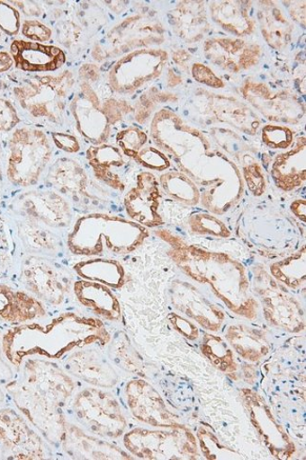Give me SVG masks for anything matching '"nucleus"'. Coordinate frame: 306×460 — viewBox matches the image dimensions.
Instances as JSON below:
<instances>
[{"mask_svg": "<svg viewBox=\"0 0 306 460\" xmlns=\"http://www.w3.org/2000/svg\"><path fill=\"white\" fill-rule=\"evenodd\" d=\"M159 186L169 197L182 205L195 206L200 201L196 185L185 174L168 172L159 178Z\"/></svg>", "mask_w": 306, "mask_h": 460, "instance_id": "nucleus-16", "label": "nucleus"}, {"mask_svg": "<svg viewBox=\"0 0 306 460\" xmlns=\"http://www.w3.org/2000/svg\"><path fill=\"white\" fill-rule=\"evenodd\" d=\"M244 176L247 179L250 190L255 195H261L265 191V179L260 167L255 163L244 166Z\"/></svg>", "mask_w": 306, "mask_h": 460, "instance_id": "nucleus-22", "label": "nucleus"}, {"mask_svg": "<svg viewBox=\"0 0 306 460\" xmlns=\"http://www.w3.org/2000/svg\"><path fill=\"white\" fill-rule=\"evenodd\" d=\"M135 162L147 169L158 172H163L170 168L169 158L160 149L153 146H145L142 148Z\"/></svg>", "mask_w": 306, "mask_h": 460, "instance_id": "nucleus-21", "label": "nucleus"}, {"mask_svg": "<svg viewBox=\"0 0 306 460\" xmlns=\"http://www.w3.org/2000/svg\"><path fill=\"white\" fill-rule=\"evenodd\" d=\"M7 390L29 421L48 441L59 445L68 423L63 408L74 391L72 379L54 364L30 359L24 382L11 383Z\"/></svg>", "mask_w": 306, "mask_h": 460, "instance_id": "nucleus-1", "label": "nucleus"}, {"mask_svg": "<svg viewBox=\"0 0 306 460\" xmlns=\"http://www.w3.org/2000/svg\"><path fill=\"white\" fill-rule=\"evenodd\" d=\"M148 135L138 128H130L117 134L116 145L126 156L135 159L140 151L147 146Z\"/></svg>", "mask_w": 306, "mask_h": 460, "instance_id": "nucleus-19", "label": "nucleus"}, {"mask_svg": "<svg viewBox=\"0 0 306 460\" xmlns=\"http://www.w3.org/2000/svg\"><path fill=\"white\" fill-rule=\"evenodd\" d=\"M46 314L43 303L34 296L0 285V323L23 325Z\"/></svg>", "mask_w": 306, "mask_h": 460, "instance_id": "nucleus-9", "label": "nucleus"}, {"mask_svg": "<svg viewBox=\"0 0 306 460\" xmlns=\"http://www.w3.org/2000/svg\"><path fill=\"white\" fill-rule=\"evenodd\" d=\"M73 292L78 303L94 315L108 322H118L121 318L118 299L109 287L81 279L74 283Z\"/></svg>", "mask_w": 306, "mask_h": 460, "instance_id": "nucleus-11", "label": "nucleus"}, {"mask_svg": "<svg viewBox=\"0 0 306 460\" xmlns=\"http://www.w3.org/2000/svg\"><path fill=\"white\" fill-rule=\"evenodd\" d=\"M292 211L301 222L305 224V201L304 199H297L292 205Z\"/></svg>", "mask_w": 306, "mask_h": 460, "instance_id": "nucleus-27", "label": "nucleus"}, {"mask_svg": "<svg viewBox=\"0 0 306 460\" xmlns=\"http://www.w3.org/2000/svg\"><path fill=\"white\" fill-rule=\"evenodd\" d=\"M73 270L86 281L95 282L114 288H122L126 282L124 268L114 260L90 259L76 264Z\"/></svg>", "mask_w": 306, "mask_h": 460, "instance_id": "nucleus-15", "label": "nucleus"}, {"mask_svg": "<svg viewBox=\"0 0 306 460\" xmlns=\"http://www.w3.org/2000/svg\"><path fill=\"white\" fill-rule=\"evenodd\" d=\"M262 141L273 150H288L294 146V136L287 127L268 125L262 129Z\"/></svg>", "mask_w": 306, "mask_h": 460, "instance_id": "nucleus-20", "label": "nucleus"}, {"mask_svg": "<svg viewBox=\"0 0 306 460\" xmlns=\"http://www.w3.org/2000/svg\"><path fill=\"white\" fill-rule=\"evenodd\" d=\"M49 180L58 192L75 199V201H78L87 194V174L71 158L58 159L50 171Z\"/></svg>", "mask_w": 306, "mask_h": 460, "instance_id": "nucleus-13", "label": "nucleus"}, {"mask_svg": "<svg viewBox=\"0 0 306 460\" xmlns=\"http://www.w3.org/2000/svg\"><path fill=\"white\" fill-rule=\"evenodd\" d=\"M149 235L148 228L131 219L94 213L76 219L68 236V247L80 256L122 255L140 248Z\"/></svg>", "mask_w": 306, "mask_h": 460, "instance_id": "nucleus-3", "label": "nucleus"}, {"mask_svg": "<svg viewBox=\"0 0 306 460\" xmlns=\"http://www.w3.org/2000/svg\"><path fill=\"white\" fill-rule=\"evenodd\" d=\"M52 139L55 146L65 152L76 153L80 150V145L77 138L67 133H52Z\"/></svg>", "mask_w": 306, "mask_h": 460, "instance_id": "nucleus-24", "label": "nucleus"}, {"mask_svg": "<svg viewBox=\"0 0 306 460\" xmlns=\"http://www.w3.org/2000/svg\"><path fill=\"white\" fill-rule=\"evenodd\" d=\"M27 212L34 225L60 229L68 227L72 223L70 207L55 192L42 194L34 206H28Z\"/></svg>", "mask_w": 306, "mask_h": 460, "instance_id": "nucleus-14", "label": "nucleus"}, {"mask_svg": "<svg viewBox=\"0 0 306 460\" xmlns=\"http://www.w3.org/2000/svg\"><path fill=\"white\" fill-rule=\"evenodd\" d=\"M155 234L169 245V254L184 271L198 282L210 284L231 310L253 316L255 302L248 294V278L241 265L226 254L189 245L167 229H158Z\"/></svg>", "mask_w": 306, "mask_h": 460, "instance_id": "nucleus-2", "label": "nucleus"}, {"mask_svg": "<svg viewBox=\"0 0 306 460\" xmlns=\"http://www.w3.org/2000/svg\"><path fill=\"white\" fill-rule=\"evenodd\" d=\"M7 174L19 187H30L39 181L50 164L52 146L48 136L35 129H19L10 141Z\"/></svg>", "mask_w": 306, "mask_h": 460, "instance_id": "nucleus-4", "label": "nucleus"}, {"mask_svg": "<svg viewBox=\"0 0 306 460\" xmlns=\"http://www.w3.org/2000/svg\"><path fill=\"white\" fill-rule=\"evenodd\" d=\"M13 372L10 367L4 361L2 350H0V384H7L11 382Z\"/></svg>", "mask_w": 306, "mask_h": 460, "instance_id": "nucleus-26", "label": "nucleus"}, {"mask_svg": "<svg viewBox=\"0 0 306 460\" xmlns=\"http://www.w3.org/2000/svg\"><path fill=\"white\" fill-rule=\"evenodd\" d=\"M12 53L17 67L32 72L56 71L67 62L63 50L38 43L15 42Z\"/></svg>", "mask_w": 306, "mask_h": 460, "instance_id": "nucleus-10", "label": "nucleus"}, {"mask_svg": "<svg viewBox=\"0 0 306 460\" xmlns=\"http://www.w3.org/2000/svg\"><path fill=\"white\" fill-rule=\"evenodd\" d=\"M189 228L194 234L227 238L230 231L219 218L212 215L197 214L189 219Z\"/></svg>", "mask_w": 306, "mask_h": 460, "instance_id": "nucleus-18", "label": "nucleus"}, {"mask_svg": "<svg viewBox=\"0 0 306 460\" xmlns=\"http://www.w3.org/2000/svg\"><path fill=\"white\" fill-rule=\"evenodd\" d=\"M0 350H2V336H0Z\"/></svg>", "mask_w": 306, "mask_h": 460, "instance_id": "nucleus-29", "label": "nucleus"}, {"mask_svg": "<svg viewBox=\"0 0 306 460\" xmlns=\"http://www.w3.org/2000/svg\"><path fill=\"white\" fill-rule=\"evenodd\" d=\"M276 186L292 191L305 183V138L301 137L288 152L277 155L272 165Z\"/></svg>", "mask_w": 306, "mask_h": 460, "instance_id": "nucleus-12", "label": "nucleus"}, {"mask_svg": "<svg viewBox=\"0 0 306 460\" xmlns=\"http://www.w3.org/2000/svg\"><path fill=\"white\" fill-rule=\"evenodd\" d=\"M18 14L7 4H0V27L10 34L18 31Z\"/></svg>", "mask_w": 306, "mask_h": 460, "instance_id": "nucleus-23", "label": "nucleus"}, {"mask_svg": "<svg viewBox=\"0 0 306 460\" xmlns=\"http://www.w3.org/2000/svg\"><path fill=\"white\" fill-rule=\"evenodd\" d=\"M129 158L119 148L101 145L87 150V160L94 177L104 185L122 192L126 190Z\"/></svg>", "mask_w": 306, "mask_h": 460, "instance_id": "nucleus-8", "label": "nucleus"}, {"mask_svg": "<svg viewBox=\"0 0 306 460\" xmlns=\"http://www.w3.org/2000/svg\"><path fill=\"white\" fill-rule=\"evenodd\" d=\"M27 29V36L32 39L38 40V41L46 42L51 37V31L44 25H40L37 22L31 23L30 27Z\"/></svg>", "mask_w": 306, "mask_h": 460, "instance_id": "nucleus-25", "label": "nucleus"}, {"mask_svg": "<svg viewBox=\"0 0 306 460\" xmlns=\"http://www.w3.org/2000/svg\"><path fill=\"white\" fill-rule=\"evenodd\" d=\"M0 451L14 459H39L45 456L42 439L14 411H0Z\"/></svg>", "mask_w": 306, "mask_h": 460, "instance_id": "nucleus-6", "label": "nucleus"}, {"mask_svg": "<svg viewBox=\"0 0 306 460\" xmlns=\"http://www.w3.org/2000/svg\"><path fill=\"white\" fill-rule=\"evenodd\" d=\"M160 203L161 191L156 176L149 172L139 173L135 186L124 199L130 219L148 229L165 226V219L159 213Z\"/></svg>", "mask_w": 306, "mask_h": 460, "instance_id": "nucleus-7", "label": "nucleus"}, {"mask_svg": "<svg viewBox=\"0 0 306 460\" xmlns=\"http://www.w3.org/2000/svg\"><path fill=\"white\" fill-rule=\"evenodd\" d=\"M22 279L27 290L39 301H44L52 305L63 303L74 286L72 276L68 270L38 256L26 260L22 268Z\"/></svg>", "mask_w": 306, "mask_h": 460, "instance_id": "nucleus-5", "label": "nucleus"}, {"mask_svg": "<svg viewBox=\"0 0 306 460\" xmlns=\"http://www.w3.org/2000/svg\"><path fill=\"white\" fill-rule=\"evenodd\" d=\"M5 402V394L2 388H0V407H2Z\"/></svg>", "mask_w": 306, "mask_h": 460, "instance_id": "nucleus-28", "label": "nucleus"}, {"mask_svg": "<svg viewBox=\"0 0 306 460\" xmlns=\"http://www.w3.org/2000/svg\"><path fill=\"white\" fill-rule=\"evenodd\" d=\"M273 274L279 281L296 288L304 284L305 279V247L292 257L272 267Z\"/></svg>", "mask_w": 306, "mask_h": 460, "instance_id": "nucleus-17", "label": "nucleus"}]
</instances>
